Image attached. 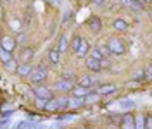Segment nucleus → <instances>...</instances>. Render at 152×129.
I'll return each mask as SVG.
<instances>
[{
  "mask_svg": "<svg viewBox=\"0 0 152 129\" xmlns=\"http://www.w3.org/2000/svg\"><path fill=\"white\" fill-rule=\"evenodd\" d=\"M45 79H47V69H45L43 64H40L37 69H31V72H29V81L33 84H43Z\"/></svg>",
  "mask_w": 152,
  "mask_h": 129,
  "instance_id": "obj_1",
  "label": "nucleus"
},
{
  "mask_svg": "<svg viewBox=\"0 0 152 129\" xmlns=\"http://www.w3.org/2000/svg\"><path fill=\"white\" fill-rule=\"evenodd\" d=\"M107 48H109V52H111V55H123L124 50H126V46H124L123 40L121 38H109V41H107Z\"/></svg>",
  "mask_w": 152,
  "mask_h": 129,
  "instance_id": "obj_2",
  "label": "nucleus"
},
{
  "mask_svg": "<svg viewBox=\"0 0 152 129\" xmlns=\"http://www.w3.org/2000/svg\"><path fill=\"white\" fill-rule=\"evenodd\" d=\"M99 83H100V81H99V78H97L95 74H85V76H81V78L78 79V86H83L86 90L95 88Z\"/></svg>",
  "mask_w": 152,
  "mask_h": 129,
  "instance_id": "obj_3",
  "label": "nucleus"
},
{
  "mask_svg": "<svg viewBox=\"0 0 152 129\" xmlns=\"http://www.w3.org/2000/svg\"><path fill=\"white\" fill-rule=\"evenodd\" d=\"M33 93L37 95V98H52V90L47 88V86H43V84H35V88H33Z\"/></svg>",
  "mask_w": 152,
  "mask_h": 129,
  "instance_id": "obj_4",
  "label": "nucleus"
},
{
  "mask_svg": "<svg viewBox=\"0 0 152 129\" xmlns=\"http://www.w3.org/2000/svg\"><path fill=\"white\" fill-rule=\"evenodd\" d=\"M86 28L90 29V31H94V33H99L102 29V21L99 19V16H92L86 21Z\"/></svg>",
  "mask_w": 152,
  "mask_h": 129,
  "instance_id": "obj_5",
  "label": "nucleus"
},
{
  "mask_svg": "<svg viewBox=\"0 0 152 129\" xmlns=\"http://www.w3.org/2000/svg\"><path fill=\"white\" fill-rule=\"evenodd\" d=\"M73 86H75L73 81H69V79H62V78H61V79L54 84V90H56V91H62L64 93V91H71Z\"/></svg>",
  "mask_w": 152,
  "mask_h": 129,
  "instance_id": "obj_6",
  "label": "nucleus"
},
{
  "mask_svg": "<svg viewBox=\"0 0 152 129\" xmlns=\"http://www.w3.org/2000/svg\"><path fill=\"white\" fill-rule=\"evenodd\" d=\"M116 91V86L114 84H97L95 86V93L99 96H104V95H109V93Z\"/></svg>",
  "mask_w": 152,
  "mask_h": 129,
  "instance_id": "obj_7",
  "label": "nucleus"
},
{
  "mask_svg": "<svg viewBox=\"0 0 152 129\" xmlns=\"http://www.w3.org/2000/svg\"><path fill=\"white\" fill-rule=\"evenodd\" d=\"M16 40L12 36H2V41H0V48H4V50H7V52H12L14 48H16Z\"/></svg>",
  "mask_w": 152,
  "mask_h": 129,
  "instance_id": "obj_8",
  "label": "nucleus"
},
{
  "mask_svg": "<svg viewBox=\"0 0 152 129\" xmlns=\"http://www.w3.org/2000/svg\"><path fill=\"white\" fill-rule=\"evenodd\" d=\"M121 4H123L126 9L130 10H135V12H138V10L143 9V4L140 2V0H119Z\"/></svg>",
  "mask_w": 152,
  "mask_h": 129,
  "instance_id": "obj_9",
  "label": "nucleus"
},
{
  "mask_svg": "<svg viewBox=\"0 0 152 129\" xmlns=\"http://www.w3.org/2000/svg\"><path fill=\"white\" fill-rule=\"evenodd\" d=\"M33 55H35V50H33V48H23L21 54H19V60H21V64H29L31 59H33Z\"/></svg>",
  "mask_w": 152,
  "mask_h": 129,
  "instance_id": "obj_10",
  "label": "nucleus"
},
{
  "mask_svg": "<svg viewBox=\"0 0 152 129\" xmlns=\"http://www.w3.org/2000/svg\"><path fill=\"white\" fill-rule=\"evenodd\" d=\"M83 105H85V100L80 98V96H71V98H67V110H76V109H80V107H83Z\"/></svg>",
  "mask_w": 152,
  "mask_h": 129,
  "instance_id": "obj_11",
  "label": "nucleus"
},
{
  "mask_svg": "<svg viewBox=\"0 0 152 129\" xmlns=\"http://www.w3.org/2000/svg\"><path fill=\"white\" fill-rule=\"evenodd\" d=\"M88 50H90V45H88V41H86V40H81V43H80V46H78V50H76L75 54H76V57L83 59L85 55H88Z\"/></svg>",
  "mask_w": 152,
  "mask_h": 129,
  "instance_id": "obj_12",
  "label": "nucleus"
},
{
  "mask_svg": "<svg viewBox=\"0 0 152 129\" xmlns=\"http://www.w3.org/2000/svg\"><path fill=\"white\" fill-rule=\"evenodd\" d=\"M90 91H92V90H86L83 86H73V88H71V95H73V96H80V98H85Z\"/></svg>",
  "mask_w": 152,
  "mask_h": 129,
  "instance_id": "obj_13",
  "label": "nucleus"
},
{
  "mask_svg": "<svg viewBox=\"0 0 152 129\" xmlns=\"http://www.w3.org/2000/svg\"><path fill=\"white\" fill-rule=\"evenodd\" d=\"M133 117L132 114H126L123 119H121V128L123 129H135V122H133Z\"/></svg>",
  "mask_w": 152,
  "mask_h": 129,
  "instance_id": "obj_14",
  "label": "nucleus"
},
{
  "mask_svg": "<svg viewBox=\"0 0 152 129\" xmlns=\"http://www.w3.org/2000/svg\"><path fill=\"white\" fill-rule=\"evenodd\" d=\"M31 65L29 64H19V65H16V72L21 76V78H26V76H29V72H31Z\"/></svg>",
  "mask_w": 152,
  "mask_h": 129,
  "instance_id": "obj_15",
  "label": "nucleus"
},
{
  "mask_svg": "<svg viewBox=\"0 0 152 129\" xmlns=\"http://www.w3.org/2000/svg\"><path fill=\"white\" fill-rule=\"evenodd\" d=\"M47 57H48V62H50V64H59V60H61V52H59L57 48H50Z\"/></svg>",
  "mask_w": 152,
  "mask_h": 129,
  "instance_id": "obj_16",
  "label": "nucleus"
},
{
  "mask_svg": "<svg viewBox=\"0 0 152 129\" xmlns=\"http://www.w3.org/2000/svg\"><path fill=\"white\" fill-rule=\"evenodd\" d=\"M86 67L92 71V72H100V65H99V60H95V59H86Z\"/></svg>",
  "mask_w": 152,
  "mask_h": 129,
  "instance_id": "obj_17",
  "label": "nucleus"
},
{
  "mask_svg": "<svg viewBox=\"0 0 152 129\" xmlns=\"http://www.w3.org/2000/svg\"><path fill=\"white\" fill-rule=\"evenodd\" d=\"M113 28L116 29V31H126V29H128V22H126L124 19H116L113 22Z\"/></svg>",
  "mask_w": 152,
  "mask_h": 129,
  "instance_id": "obj_18",
  "label": "nucleus"
},
{
  "mask_svg": "<svg viewBox=\"0 0 152 129\" xmlns=\"http://www.w3.org/2000/svg\"><path fill=\"white\" fill-rule=\"evenodd\" d=\"M43 110H47V112H56L57 110V98H48L47 103H45V107H43Z\"/></svg>",
  "mask_w": 152,
  "mask_h": 129,
  "instance_id": "obj_19",
  "label": "nucleus"
},
{
  "mask_svg": "<svg viewBox=\"0 0 152 129\" xmlns=\"http://www.w3.org/2000/svg\"><path fill=\"white\" fill-rule=\"evenodd\" d=\"M119 107H121L123 110H132V109L137 107V103H135L133 100H121L119 101Z\"/></svg>",
  "mask_w": 152,
  "mask_h": 129,
  "instance_id": "obj_20",
  "label": "nucleus"
},
{
  "mask_svg": "<svg viewBox=\"0 0 152 129\" xmlns=\"http://www.w3.org/2000/svg\"><path fill=\"white\" fill-rule=\"evenodd\" d=\"M57 50H59L61 54L67 50V36H66V35H62V36H61V40H59V45H57Z\"/></svg>",
  "mask_w": 152,
  "mask_h": 129,
  "instance_id": "obj_21",
  "label": "nucleus"
},
{
  "mask_svg": "<svg viewBox=\"0 0 152 129\" xmlns=\"http://www.w3.org/2000/svg\"><path fill=\"white\" fill-rule=\"evenodd\" d=\"M57 110H67V98L66 96H59L57 98Z\"/></svg>",
  "mask_w": 152,
  "mask_h": 129,
  "instance_id": "obj_22",
  "label": "nucleus"
},
{
  "mask_svg": "<svg viewBox=\"0 0 152 129\" xmlns=\"http://www.w3.org/2000/svg\"><path fill=\"white\" fill-rule=\"evenodd\" d=\"M81 40H83V38L78 36V35H75V36L71 38V50H73V52L78 50V46H80V43H81Z\"/></svg>",
  "mask_w": 152,
  "mask_h": 129,
  "instance_id": "obj_23",
  "label": "nucleus"
},
{
  "mask_svg": "<svg viewBox=\"0 0 152 129\" xmlns=\"http://www.w3.org/2000/svg\"><path fill=\"white\" fill-rule=\"evenodd\" d=\"M33 128H35V124L31 120H21L18 126H16V129H33Z\"/></svg>",
  "mask_w": 152,
  "mask_h": 129,
  "instance_id": "obj_24",
  "label": "nucleus"
},
{
  "mask_svg": "<svg viewBox=\"0 0 152 129\" xmlns=\"http://www.w3.org/2000/svg\"><path fill=\"white\" fill-rule=\"evenodd\" d=\"M88 55H90V59H95V60H100V59H102L100 52H99V46H95V48H90V50H88Z\"/></svg>",
  "mask_w": 152,
  "mask_h": 129,
  "instance_id": "obj_25",
  "label": "nucleus"
},
{
  "mask_svg": "<svg viewBox=\"0 0 152 129\" xmlns=\"http://www.w3.org/2000/svg\"><path fill=\"white\" fill-rule=\"evenodd\" d=\"M10 59H12V55H10V52H7V50H4V48H0V60L5 64V62H9Z\"/></svg>",
  "mask_w": 152,
  "mask_h": 129,
  "instance_id": "obj_26",
  "label": "nucleus"
},
{
  "mask_svg": "<svg viewBox=\"0 0 152 129\" xmlns=\"http://www.w3.org/2000/svg\"><path fill=\"white\" fill-rule=\"evenodd\" d=\"M143 128L145 129H152V115L151 114H147V115L143 117Z\"/></svg>",
  "mask_w": 152,
  "mask_h": 129,
  "instance_id": "obj_27",
  "label": "nucleus"
},
{
  "mask_svg": "<svg viewBox=\"0 0 152 129\" xmlns=\"http://www.w3.org/2000/svg\"><path fill=\"white\" fill-rule=\"evenodd\" d=\"M99 52H100L102 59H109V57H111V52H109L107 46H99Z\"/></svg>",
  "mask_w": 152,
  "mask_h": 129,
  "instance_id": "obj_28",
  "label": "nucleus"
},
{
  "mask_svg": "<svg viewBox=\"0 0 152 129\" xmlns=\"http://www.w3.org/2000/svg\"><path fill=\"white\" fill-rule=\"evenodd\" d=\"M133 122H135V129H145V128H143V119H142V117L133 119Z\"/></svg>",
  "mask_w": 152,
  "mask_h": 129,
  "instance_id": "obj_29",
  "label": "nucleus"
},
{
  "mask_svg": "<svg viewBox=\"0 0 152 129\" xmlns=\"http://www.w3.org/2000/svg\"><path fill=\"white\" fill-rule=\"evenodd\" d=\"M99 65H100V71L107 69V67H109V59H100V60H99Z\"/></svg>",
  "mask_w": 152,
  "mask_h": 129,
  "instance_id": "obj_30",
  "label": "nucleus"
},
{
  "mask_svg": "<svg viewBox=\"0 0 152 129\" xmlns=\"http://www.w3.org/2000/svg\"><path fill=\"white\" fill-rule=\"evenodd\" d=\"M5 67H7V71H16V62H14V59H10L9 62H5Z\"/></svg>",
  "mask_w": 152,
  "mask_h": 129,
  "instance_id": "obj_31",
  "label": "nucleus"
},
{
  "mask_svg": "<svg viewBox=\"0 0 152 129\" xmlns=\"http://www.w3.org/2000/svg\"><path fill=\"white\" fill-rule=\"evenodd\" d=\"M45 103H47V100H45V98H37V101H35L37 109H43V107H45Z\"/></svg>",
  "mask_w": 152,
  "mask_h": 129,
  "instance_id": "obj_32",
  "label": "nucleus"
},
{
  "mask_svg": "<svg viewBox=\"0 0 152 129\" xmlns=\"http://www.w3.org/2000/svg\"><path fill=\"white\" fill-rule=\"evenodd\" d=\"M24 41H26V35H24V33H21V35L16 38V43H21V45H23Z\"/></svg>",
  "mask_w": 152,
  "mask_h": 129,
  "instance_id": "obj_33",
  "label": "nucleus"
},
{
  "mask_svg": "<svg viewBox=\"0 0 152 129\" xmlns=\"http://www.w3.org/2000/svg\"><path fill=\"white\" fill-rule=\"evenodd\" d=\"M9 128V119H4L0 122V129H7Z\"/></svg>",
  "mask_w": 152,
  "mask_h": 129,
  "instance_id": "obj_34",
  "label": "nucleus"
},
{
  "mask_svg": "<svg viewBox=\"0 0 152 129\" xmlns=\"http://www.w3.org/2000/svg\"><path fill=\"white\" fill-rule=\"evenodd\" d=\"M62 79H69V81H73V72H64L62 74Z\"/></svg>",
  "mask_w": 152,
  "mask_h": 129,
  "instance_id": "obj_35",
  "label": "nucleus"
},
{
  "mask_svg": "<svg viewBox=\"0 0 152 129\" xmlns=\"http://www.w3.org/2000/svg\"><path fill=\"white\" fill-rule=\"evenodd\" d=\"M92 4H94V5H104L105 0H92Z\"/></svg>",
  "mask_w": 152,
  "mask_h": 129,
  "instance_id": "obj_36",
  "label": "nucleus"
},
{
  "mask_svg": "<svg viewBox=\"0 0 152 129\" xmlns=\"http://www.w3.org/2000/svg\"><path fill=\"white\" fill-rule=\"evenodd\" d=\"M48 4H56V5H59V4H62V0H47Z\"/></svg>",
  "mask_w": 152,
  "mask_h": 129,
  "instance_id": "obj_37",
  "label": "nucleus"
},
{
  "mask_svg": "<svg viewBox=\"0 0 152 129\" xmlns=\"http://www.w3.org/2000/svg\"><path fill=\"white\" fill-rule=\"evenodd\" d=\"M4 17V9H2V5H0V19Z\"/></svg>",
  "mask_w": 152,
  "mask_h": 129,
  "instance_id": "obj_38",
  "label": "nucleus"
},
{
  "mask_svg": "<svg viewBox=\"0 0 152 129\" xmlns=\"http://www.w3.org/2000/svg\"><path fill=\"white\" fill-rule=\"evenodd\" d=\"M143 2H145V4H149V2H152V0H143Z\"/></svg>",
  "mask_w": 152,
  "mask_h": 129,
  "instance_id": "obj_39",
  "label": "nucleus"
},
{
  "mask_svg": "<svg viewBox=\"0 0 152 129\" xmlns=\"http://www.w3.org/2000/svg\"><path fill=\"white\" fill-rule=\"evenodd\" d=\"M81 129H88V128H81Z\"/></svg>",
  "mask_w": 152,
  "mask_h": 129,
  "instance_id": "obj_40",
  "label": "nucleus"
},
{
  "mask_svg": "<svg viewBox=\"0 0 152 129\" xmlns=\"http://www.w3.org/2000/svg\"><path fill=\"white\" fill-rule=\"evenodd\" d=\"M76 2H81V0H76Z\"/></svg>",
  "mask_w": 152,
  "mask_h": 129,
  "instance_id": "obj_41",
  "label": "nucleus"
},
{
  "mask_svg": "<svg viewBox=\"0 0 152 129\" xmlns=\"http://www.w3.org/2000/svg\"><path fill=\"white\" fill-rule=\"evenodd\" d=\"M0 35H2V29H0Z\"/></svg>",
  "mask_w": 152,
  "mask_h": 129,
  "instance_id": "obj_42",
  "label": "nucleus"
},
{
  "mask_svg": "<svg viewBox=\"0 0 152 129\" xmlns=\"http://www.w3.org/2000/svg\"><path fill=\"white\" fill-rule=\"evenodd\" d=\"M0 79H2V76H0Z\"/></svg>",
  "mask_w": 152,
  "mask_h": 129,
  "instance_id": "obj_43",
  "label": "nucleus"
}]
</instances>
